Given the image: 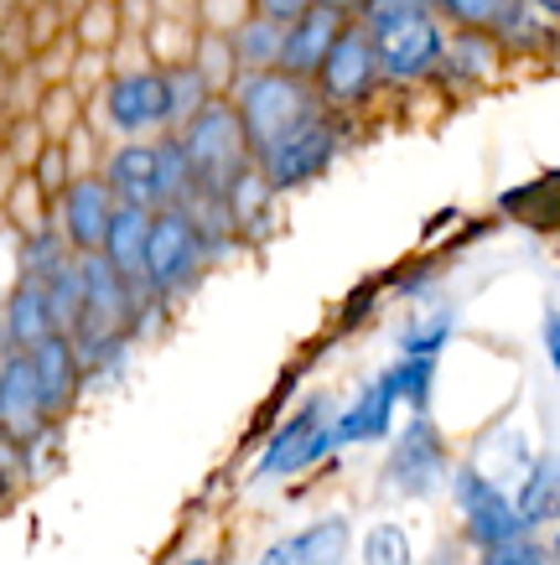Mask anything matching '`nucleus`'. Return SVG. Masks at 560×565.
I'll return each instance as SVG.
<instances>
[{
	"label": "nucleus",
	"instance_id": "1",
	"mask_svg": "<svg viewBox=\"0 0 560 565\" xmlns=\"http://www.w3.org/2000/svg\"><path fill=\"white\" fill-rule=\"evenodd\" d=\"M223 99H234L239 120L250 130V146H255V161L275 146H286L290 136H302L311 120H323L327 104L317 94V84H306V78H290V73H239L234 88L223 94Z\"/></svg>",
	"mask_w": 560,
	"mask_h": 565
},
{
	"label": "nucleus",
	"instance_id": "2",
	"mask_svg": "<svg viewBox=\"0 0 560 565\" xmlns=\"http://www.w3.org/2000/svg\"><path fill=\"white\" fill-rule=\"evenodd\" d=\"M99 172L125 207L167 213V207L192 203V167H187V151L177 136L125 140V146L104 156Z\"/></svg>",
	"mask_w": 560,
	"mask_h": 565
},
{
	"label": "nucleus",
	"instance_id": "3",
	"mask_svg": "<svg viewBox=\"0 0 560 565\" xmlns=\"http://www.w3.org/2000/svg\"><path fill=\"white\" fill-rule=\"evenodd\" d=\"M177 140H182L187 167H192V198H208V203H223L260 167L234 99H213L187 130H177Z\"/></svg>",
	"mask_w": 560,
	"mask_h": 565
},
{
	"label": "nucleus",
	"instance_id": "4",
	"mask_svg": "<svg viewBox=\"0 0 560 565\" xmlns=\"http://www.w3.org/2000/svg\"><path fill=\"white\" fill-rule=\"evenodd\" d=\"M338 451V411H332V399L327 394H306L302 405L281 420V426L265 436L255 457V482H286L306 467L327 462Z\"/></svg>",
	"mask_w": 560,
	"mask_h": 565
},
{
	"label": "nucleus",
	"instance_id": "5",
	"mask_svg": "<svg viewBox=\"0 0 560 565\" xmlns=\"http://www.w3.org/2000/svg\"><path fill=\"white\" fill-rule=\"evenodd\" d=\"M213 234L203 228V218L192 207H167L151 218V244H146V275H140V291L151 301L187 291L198 270L213 259Z\"/></svg>",
	"mask_w": 560,
	"mask_h": 565
},
{
	"label": "nucleus",
	"instance_id": "6",
	"mask_svg": "<svg viewBox=\"0 0 560 565\" xmlns=\"http://www.w3.org/2000/svg\"><path fill=\"white\" fill-rule=\"evenodd\" d=\"M446 493H452L462 534H467V545H477V555H483V550H498V545H514V540L529 534L514 493L493 478V472H483V467L462 462L457 472H452V488H446Z\"/></svg>",
	"mask_w": 560,
	"mask_h": 565
},
{
	"label": "nucleus",
	"instance_id": "7",
	"mask_svg": "<svg viewBox=\"0 0 560 565\" xmlns=\"http://www.w3.org/2000/svg\"><path fill=\"white\" fill-rule=\"evenodd\" d=\"M452 451H446V436L431 415H410L400 436L390 441V462H384V493L390 498H431L442 493V482L452 488Z\"/></svg>",
	"mask_w": 560,
	"mask_h": 565
},
{
	"label": "nucleus",
	"instance_id": "8",
	"mask_svg": "<svg viewBox=\"0 0 560 565\" xmlns=\"http://www.w3.org/2000/svg\"><path fill=\"white\" fill-rule=\"evenodd\" d=\"M99 109H104V125L125 140H146L151 130L171 136V84H167V68H130V73H115L99 94ZM156 140V136H151Z\"/></svg>",
	"mask_w": 560,
	"mask_h": 565
},
{
	"label": "nucleus",
	"instance_id": "9",
	"mask_svg": "<svg viewBox=\"0 0 560 565\" xmlns=\"http://www.w3.org/2000/svg\"><path fill=\"white\" fill-rule=\"evenodd\" d=\"M379 84H384V68H379V36H373L363 21H348V32L338 36V47H332V57H327V68L317 73V94H323V104L338 115V109H358Z\"/></svg>",
	"mask_w": 560,
	"mask_h": 565
},
{
	"label": "nucleus",
	"instance_id": "10",
	"mask_svg": "<svg viewBox=\"0 0 560 565\" xmlns=\"http://www.w3.org/2000/svg\"><path fill=\"white\" fill-rule=\"evenodd\" d=\"M342 151V125L338 115L327 109L323 120H311L302 136H290L286 146H275V151L260 156V177H265V188L271 192H296L306 182H317V177L338 161Z\"/></svg>",
	"mask_w": 560,
	"mask_h": 565
},
{
	"label": "nucleus",
	"instance_id": "11",
	"mask_svg": "<svg viewBox=\"0 0 560 565\" xmlns=\"http://www.w3.org/2000/svg\"><path fill=\"white\" fill-rule=\"evenodd\" d=\"M115 213H119V198H115V188L104 182V172H84L57 192L52 223H57V234L68 239L73 255H104V239H109Z\"/></svg>",
	"mask_w": 560,
	"mask_h": 565
},
{
	"label": "nucleus",
	"instance_id": "12",
	"mask_svg": "<svg viewBox=\"0 0 560 565\" xmlns=\"http://www.w3.org/2000/svg\"><path fill=\"white\" fill-rule=\"evenodd\" d=\"M446 47H452V32L436 21H415V26H400V32L379 36V68H384V84H421V78H436L446 63Z\"/></svg>",
	"mask_w": 560,
	"mask_h": 565
},
{
	"label": "nucleus",
	"instance_id": "13",
	"mask_svg": "<svg viewBox=\"0 0 560 565\" xmlns=\"http://www.w3.org/2000/svg\"><path fill=\"white\" fill-rule=\"evenodd\" d=\"M0 420H6V441H32L47 430L32 353H6V363H0Z\"/></svg>",
	"mask_w": 560,
	"mask_h": 565
},
{
	"label": "nucleus",
	"instance_id": "14",
	"mask_svg": "<svg viewBox=\"0 0 560 565\" xmlns=\"http://www.w3.org/2000/svg\"><path fill=\"white\" fill-rule=\"evenodd\" d=\"M348 550H353V524L342 514H323V519H311L306 530L275 540L255 565H342Z\"/></svg>",
	"mask_w": 560,
	"mask_h": 565
},
{
	"label": "nucleus",
	"instance_id": "15",
	"mask_svg": "<svg viewBox=\"0 0 560 565\" xmlns=\"http://www.w3.org/2000/svg\"><path fill=\"white\" fill-rule=\"evenodd\" d=\"M348 32V17L338 11H323V6H311L296 26H286V57H281V73L290 78H306V84H317V73L327 68V57L338 47V36Z\"/></svg>",
	"mask_w": 560,
	"mask_h": 565
},
{
	"label": "nucleus",
	"instance_id": "16",
	"mask_svg": "<svg viewBox=\"0 0 560 565\" xmlns=\"http://www.w3.org/2000/svg\"><path fill=\"white\" fill-rule=\"evenodd\" d=\"M32 369H36V384H42V411H47V426L57 415H68V405L78 399L84 390V359H78V343L68 332L47 338L42 348H32Z\"/></svg>",
	"mask_w": 560,
	"mask_h": 565
},
{
	"label": "nucleus",
	"instance_id": "17",
	"mask_svg": "<svg viewBox=\"0 0 560 565\" xmlns=\"http://www.w3.org/2000/svg\"><path fill=\"white\" fill-rule=\"evenodd\" d=\"M394 411L400 399L390 394V384L373 374L369 384H358V394L338 411V451L342 446H379L394 436Z\"/></svg>",
	"mask_w": 560,
	"mask_h": 565
},
{
	"label": "nucleus",
	"instance_id": "18",
	"mask_svg": "<svg viewBox=\"0 0 560 565\" xmlns=\"http://www.w3.org/2000/svg\"><path fill=\"white\" fill-rule=\"evenodd\" d=\"M6 353H32L42 348L47 338H57V317H52V301H47V286L42 280H17L11 296H6Z\"/></svg>",
	"mask_w": 560,
	"mask_h": 565
},
{
	"label": "nucleus",
	"instance_id": "19",
	"mask_svg": "<svg viewBox=\"0 0 560 565\" xmlns=\"http://www.w3.org/2000/svg\"><path fill=\"white\" fill-rule=\"evenodd\" d=\"M514 503H519L529 534L556 530L560 524V451L535 457V467H529L525 478H519V488H514Z\"/></svg>",
	"mask_w": 560,
	"mask_h": 565
},
{
	"label": "nucleus",
	"instance_id": "20",
	"mask_svg": "<svg viewBox=\"0 0 560 565\" xmlns=\"http://www.w3.org/2000/svg\"><path fill=\"white\" fill-rule=\"evenodd\" d=\"M151 218L146 207H125L119 203L115 223H109V239H104V259L115 265L130 286H140V275H146V244H151Z\"/></svg>",
	"mask_w": 560,
	"mask_h": 565
},
{
	"label": "nucleus",
	"instance_id": "21",
	"mask_svg": "<svg viewBox=\"0 0 560 565\" xmlns=\"http://www.w3.org/2000/svg\"><path fill=\"white\" fill-rule=\"evenodd\" d=\"M498 57H504V36H493V32H452L442 78H452V84H462V88H477V84H488L493 73H498Z\"/></svg>",
	"mask_w": 560,
	"mask_h": 565
},
{
	"label": "nucleus",
	"instance_id": "22",
	"mask_svg": "<svg viewBox=\"0 0 560 565\" xmlns=\"http://www.w3.org/2000/svg\"><path fill=\"white\" fill-rule=\"evenodd\" d=\"M452 332H457V307H446V301H436V307L415 311L405 327H400V338H394V359H442L446 343H452Z\"/></svg>",
	"mask_w": 560,
	"mask_h": 565
},
{
	"label": "nucleus",
	"instance_id": "23",
	"mask_svg": "<svg viewBox=\"0 0 560 565\" xmlns=\"http://www.w3.org/2000/svg\"><path fill=\"white\" fill-rule=\"evenodd\" d=\"M47 286V301H52V317H57V332L78 338V327L88 317V275H84V255L63 259L57 270L42 280Z\"/></svg>",
	"mask_w": 560,
	"mask_h": 565
},
{
	"label": "nucleus",
	"instance_id": "24",
	"mask_svg": "<svg viewBox=\"0 0 560 565\" xmlns=\"http://www.w3.org/2000/svg\"><path fill=\"white\" fill-rule=\"evenodd\" d=\"M229 42H234L239 73H275L281 57H286V26H275L265 17L239 21L234 32H229Z\"/></svg>",
	"mask_w": 560,
	"mask_h": 565
},
{
	"label": "nucleus",
	"instance_id": "25",
	"mask_svg": "<svg viewBox=\"0 0 560 565\" xmlns=\"http://www.w3.org/2000/svg\"><path fill=\"white\" fill-rule=\"evenodd\" d=\"M525 0H436V17L452 26V32H493L504 36V26L514 21Z\"/></svg>",
	"mask_w": 560,
	"mask_h": 565
},
{
	"label": "nucleus",
	"instance_id": "26",
	"mask_svg": "<svg viewBox=\"0 0 560 565\" xmlns=\"http://www.w3.org/2000/svg\"><path fill=\"white\" fill-rule=\"evenodd\" d=\"M379 379L390 384V394L405 405L410 415H431V394H436V359H394Z\"/></svg>",
	"mask_w": 560,
	"mask_h": 565
},
{
	"label": "nucleus",
	"instance_id": "27",
	"mask_svg": "<svg viewBox=\"0 0 560 565\" xmlns=\"http://www.w3.org/2000/svg\"><path fill=\"white\" fill-rule=\"evenodd\" d=\"M358 21L373 36H390L400 26H415V21H436V0H369Z\"/></svg>",
	"mask_w": 560,
	"mask_h": 565
},
{
	"label": "nucleus",
	"instance_id": "28",
	"mask_svg": "<svg viewBox=\"0 0 560 565\" xmlns=\"http://www.w3.org/2000/svg\"><path fill=\"white\" fill-rule=\"evenodd\" d=\"M358 555H363V565H415V550H410L405 524H390V519L363 534Z\"/></svg>",
	"mask_w": 560,
	"mask_h": 565
},
{
	"label": "nucleus",
	"instance_id": "29",
	"mask_svg": "<svg viewBox=\"0 0 560 565\" xmlns=\"http://www.w3.org/2000/svg\"><path fill=\"white\" fill-rule=\"evenodd\" d=\"M473 565H556V555H550V545H545V540L525 534V540H514V545L483 550Z\"/></svg>",
	"mask_w": 560,
	"mask_h": 565
},
{
	"label": "nucleus",
	"instance_id": "30",
	"mask_svg": "<svg viewBox=\"0 0 560 565\" xmlns=\"http://www.w3.org/2000/svg\"><path fill=\"white\" fill-rule=\"evenodd\" d=\"M311 6H317V0H255V17L275 21V26H296Z\"/></svg>",
	"mask_w": 560,
	"mask_h": 565
},
{
	"label": "nucleus",
	"instance_id": "31",
	"mask_svg": "<svg viewBox=\"0 0 560 565\" xmlns=\"http://www.w3.org/2000/svg\"><path fill=\"white\" fill-rule=\"evenodd\" d=\"M540 343H545V359H550V374L560 379V307H545V317H540Z\"/></svg>",
	"mask_w": 560,
	"mask_h": 565
},
{
	"label": "nucleus",
	"instance_id": "32",
	"mask_svg": "<svg viewBox=\"0 0 560 565\" xmlns=\"http://www.w3.org/2000/svg\"><path fill=\"white\" fill-rule=\"evenodd\" d=\"M317 6H323V11H338V17H348V21H358L369 0H317Z\"/></svg>",
	"mask_w": 560,
	"mask_h": 565
},
{
	"label": "nucleus",
	"instance_id": "33",
	"mask_svg": "<svg viewBox=\"0 0 560 565\" xmlns=\"http://www.w3.org/2000/svg\"><path fill=\"white\" fill-rule=\"evenodd\" d=\"M535 11H545L550 21H560V0H535Z\"/></svg>",
	"mask_w": 560,
	"mask_h": 565
},
{
	"label": "nucleus",
	"instance_id": "34",
	"mask_svg": "<svg viewBox=\"0 0 560 565\" xmlns=\"http://www.w3.org/2000/svg\"><path fill=\"white\" fill-rule=\"evenodd\" d=\"M171 565H213V555H182V561H171Z\"/></svg>",
	"mask_w": 560,
	"mask_h": 565
},
{
	"label": "nucleus",
	"instance_id": "35",
	"mask_svg": "<svg viewBox=\"0 0 560 565\" xmlns=\"http://www.w3.org/2000/svg\"><path fill=\"white\" fill-rule=\"evenodd\" d=\"M545 545H550V555H556V565H560V524L550 530V540H545Z\"/></svg>",
	"mask_w": 560,
	"mask_h": 565
}]
</instances>
